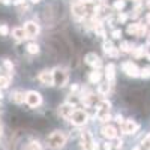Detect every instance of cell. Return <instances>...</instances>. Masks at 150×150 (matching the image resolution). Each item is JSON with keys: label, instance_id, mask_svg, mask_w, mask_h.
<instances>
[{"label": "cell", "instance_id": "cell-1", "mask_svg": "<svg viewBox=\"0 0 150 150\" xmlns=\"http://www.w3.org/2000/svg\"><path fill=\"white\" fill-rule=\"evenodd\" d=\"M47 144H48L50 149L59 150V149H62L66 144V135L63 132H60V131H56L47 138Z\"/></svg>", "mask_w": 150, "mask_h": 150}, {"label": "cell", "instance_id": "cell-2", "mask_svg": "<svg viewBox=\"0 0 150 150\" xmlns=\"http://www.w3.org/2000/svg\"><path fill=\"white\" fill-rule=\"evenodd\" d=\"M68 78H69V75L63 68H56L54 69V72H53V84H56L59 87H63L68 83Z\"/></svg>", "mask_w": 150, "mask_h": 150}, {"label": "cell", "instance_id": "cell-3", "mask_svg": "<svg viewBox=\"0 0 150 150\" xmlns=\"http://www.w3.org/2000/svg\"><path fill=\"white\" fill-rule=\"evenodd\" d=\"M26 104L29 105V107H32V108H36V107H39L41 104H42V96L38 93L36 90H29L27 93H26Z\"/></svg>", "mask_w": 150, "mask_h": 150}, {"label": "cell", "instance_id": "cell-4", "mask_svg": "<svg viewBox=\"0 0 150 150\" xmlns=\"http://www.w3.org/2000/svg\"><path fill=\"white\" fill-rule=\"evenodd\" d=\"M71 122L75 125V126H83V125L87 123V119H89V116H87V112L83 111V110H74L72 116L69 117Z\"/></svg>", "mask_w": 150, "mask_h": 150}, {"label": "cell", "instance_id": "cell-5", "mask_svg": "<svg viewBox=\"0 0 150 150\" xmlns=\"http://www.w3.org/2000/svg\"><path fill=\"white\" fill-rule=\"evenodd\" d=\"M122 68H123V72H126V75H129V77H138L140 75L138 66L132 63V62H125Z\"/></svg>", "mask_w": 150, "mask_h": 150}, {"label": "cell", "instance_id": "cell-6", "mask_svg": "<svg viewBox=\"0 0 150 150\" xmlns=\"http://www.w3.org/2000/svg\"><path fill=\"white\" fill-rule=\"evenodd\" d=\"M24 30H26L27 38H36L38 33H39V26L35 21H27L24 24Z\"/></svg>", "mask_w": 150, "mask_h": 150}, {"label": "cell", "instance_id": "cell-7", "mask_svg": "<svg viewBox=\"0 0 150 150\" xmlns=\"http://www.w3.org/2000/svg\"><path fill=\"white\" fill-rule=\"evenodd\" d=\"M38 78H39V81H41L44 86H53V72H51V71L45 69V71L39 72Z\"/></svg>", "mask_w": 150, "mask_h": 150}, {"label": "cell", "instance_id": "cell-8", "mask_svg": "<svg viewBox=\"0 0 150 150\" xmlns=\"http://www.w3.org/2000/svg\"><path fill=\"white\" fill-rule=\"evenodd\" d=\"M74 105L72 104H69V102H66V104H63V105H60L59 107V114L63 117V119H69L71 116H72V112H74Z\"/></svg>", "mask_w": 150, "mask_h": 150}, {"label": "cell", "instance_id": "cell-9", "mask_svg": "<svg viewBox=\"0 0 150 150\" xmlns=\"http://www.w3.org/2000/svg\"><path fill=\"white\" fill-rule=\"evenodd\" d=\"M84 60H86V63L87 65H90V66H93L95 69H98V68H101V65H102V62H101V59H99L96 54H93V53H89L86 57H84Z\"/></svg>", "mask_w": 150, "mask_h": 150}, {"label": "cell", "instance_id": "cell-10", "mask_svg": "<svg viewBox=\"0 0 150 150\" xmlns=\"http://www.w3.org/2000/svg\"><path fill=\"white\" fill-rule=\"evenodd\" d=\"M138 128H140V126H138V125H137L134 120H125L122 129H123L125 134H135L137 131H138Z\"/></svg>", "mask_w": 150, "mask_h": 150}, {"label": "cell", "instance_id": "cell-11", "mask_svg": "<svg viewBox=\"0 0 150 150\" xmlns=\"http://www.w3.org/2000/svg\"><path fill=\"white\" fill-rule=\"evenodd\" d=\"M102 135L108 140H112V138L117 137V129L114 126H111V125H105V126L102 128Z\"/></svg>", "mask_w": 150, "mask_h": 150}, {"label": "cell", "instance_id": "cell-12", "mask_svg": "<svg viewBox=\"0 0 150 150\" xmlns=\"http://www.w3.org/2000/svg\"><path fill=\"white\" fill-rule=\"evenodd\" d=\"M83 146L87 149V150H92L93 149V144H95V140L90 132H83Z\"/></svg>", "mask_w": 150, "mask_h": 150}, {"label": "cell", "instance_id": "cell-13", "mask_svg": "<svg viewBox=\"0 0 150 150\" xmlns=\"http://www.w3.org/2000/svg\"><path fill=\"white\" fill-rule=\"evenodd\" d=\"M105 77H107V81L108 83H114V78H116V66L110 63L105 66Z\"/></svg>", "mask_w": 150, "mask_h": 150}, {"label": "cell", "instance_id": "cell-14", "mask_svg": "<svg viewBox=\"0 0 150 150\" xmlns=\"http://www.w3.org/2000/svg\"><path fill=\"white\" fill-rule=\"evenodd\" d=\"M12 36H14L15 41H24V39L27 38L24 27H15L14 30H12Z\"/></svg>", "mask_w": 150, "mask_h": 150}, {"label": "cell", "instance_id": "cell-15", "mask_svg": "<svg viewBox=\"0 0 150 150\" xmlns=\"http://www.w3.org/2000/svg\"><path fill=\"white\" fill-rule=\"evenodd\" d=\"M104 51L108 54V56H112V57H116L119 54V50L112 45L111 42H104Z\"/></svg>", "mask_w": 150, "mask_h": 150}, {"label": "cell", "instance_id": "cell-16", "mask_svg": "<svg viewBox=\"0 0 150 150\" xmlns=\"http://www.w3.org/2000/svg\"><path fill=\"white\" fill-rule=\"evenodd\" d=\"M101 80H102V72H99L98 69H95V71L90 72V75H89V81H90L92 84H96V83H99Z\"/></svg>", "mask_w": 150, "mask_h": 150}, {"label": "cell", "instance_id": "cell-17", "mask_svg": "<svg viewBox=\"0 0 150 150\" xmlns=\"http://www.w3.org/2000/svg\"><path fill=\"white\" fill-rule=\"evenodd\" d=\"M24 99H26V95H24L23 92H14L11 95V101L15 102V104H23Z\"/></svg>", "mask_w": 150, "mask_h": 150}, {"label": "cell", "instance_id": "cell-18", "mask_svg": "<svg viewBox=\"0 0 150 150\" xmlns=\"http://www.w3.org/2000/svg\"><path fill=\"white\" fill-rule=\"evenodd\" d=\"M98 92L99 95H107L110 92V83H99V87H98Z\"/></svg>", "mask_w": 150, "mask_h": 150}, {"label": "cell", "instance_id": "cell-19", "mask_svg": "<svg viewBox=\"0 0 150 150\" xmlns=\"http://www.w3.org/2000/svg\"><path fill=\"white\" fill-rule=\"evenodd\" d=\"M27 51H29L30 54H38V53H39V45L35 44V42H30V44L27 45Z\"/></svg>", "mask_w": 150, "mask_h": 150}, {"label": "cell", "instance_id": "cell-20", "mask_svg": "<svg viewBox=\"0 0 150 150\" xmlns=\"http://www.w3.org/2000/svg\"><path fill=\"white\" fill-rule=\"evenodd\" d=\"M138 27H140V24H138V23L129 24V26H128V33H129V35H135V36H137V33H138Z\"/></svg>", "mask_w": 150, "mask_h": 150}, {"label": "cell", "instance_id": "cell-21", "mask_svg": "<svg viewBox=\"0 0 150 150\" xmlns=\"http://www.w3.org/2000/svg\"><path fill=\"white\" fill-rule=\"evenodd\" d=\"M141 150H150V134L146 137V138L141 141Z\"/></svg>", "mask_w": 150, "mask_h": 150}, {"label": "cell", "instance_id": "cell-22", "mask_svg": "<svg viewBox=\"0 0 150 150\" xmlns=\"http://www.w3.org/2000/svg\"><path fill=\"white\" fill-rule=\"evenodd\" d=\"M0 35H2V36H8V35H9L8 24H0Z\"/></svg>", "mask_w": 150, "mask_h": 150}, {"label": "cell", "instance_id": "cell-23", "mask_svg": "<svg viewBox=\"0 0 150 150\" xmlns=\"http://www.w3.org/2000/svg\"><path fill=\"white\" fill-rule=\"evenodd\" d=\"M123 8H125V0H116V2H114V9L122 11Z\"/></svg>", "mask_w": 150, "mask_h": 150}, {"label": "cell", "instance_id": "cell-24", "mask_svg": "<svg viewBox=\"0 0 150 150\" xmlns=\"http://www.w3.org/2000/svg\"><path fill=\"white\" fill-rule=\"evenodd\" d=\"M140 75L143 78H149L150 77V68H143V69H140Z\"/></svg>", "mask_w": 150, "mask_h": 150}, {"label": "cell", "instance_id": "cell-25", "mask_svg": "<svg viewBox=\"0 0 150 150\" xmlns=\"http://www.w3.org/2000/svg\"><path fill=\"white\" fill-rule=\"evenodd\" d=\"M3 65H5V68L8 69V72H12V71H14V65L11 63V60H3Z\"/></svg>", "mask_w": 150, "mask_h": 150}, {"label": "cell", "instance_id": "cell-26", "mask_svg": "<svg viewBox=\"0 0 150 150\" xmlns=\"http://www.w3.org/2000/svg\"><path fill=\"white\" fill-rule=\"evenodd\" d=\"M9 86V80L5 78L3 75H0V87H8Z\"/></svg>", "mask_w": 150, "mask_h": 150}, {"label": "cell", "instance_id": "cell-27", "mask_svg": "<svg viewBox=\"0 0 150 150\" xmlns=\"http://www.w3.org/2000/svg\"><path fill=\"white\" fill-rule=\"evenodd\" d=\"M30 149H32V150H42V147L39 146V143H38V141H33V143L30 144Z\"/></svg>", "mask_w": 150, "mask_h": 150}, {"label": "cell", "instance_id": "cell-28", "mask_svg": "<svg viewBox=\"0 0 150 150\" xmlns=\"http://www.w3.org/2000/svg\"><path fill=\"white\" fill-rule=\"evenodd\" d=\"M120 36H122V32H120V30H114V32H112V38H116V39H119Z\"/></svg>", "mask_w": 150, "mask_h": 150}, {"label": "cell", "instance_id": "cell-29", "mask_svg": "<svg viewBox=\"0 0 150 150\" xmlns=\"http://www.w3.org/2000/svg\"><path fill=\"white\" fill-rule=\"evenodd\" d=\"M122 51H129V44L123 42V44H122Z\"/></svg>", "mask_w": 150, "mask_h": 150}, {"label": "cell", "instance_id": "cell-30", "mask_svg": "<svg viewBox=\"0 0 150 150\" xmlns=\"http://www.w3.org/2000/svg\"><path fill=\"white\" fill-rule=\"evenodd\" d=\"M116 122H119V123H123L125 120H123V117H122V116H116Z\"/></svg>", "mask_w": 150, "mask_h": 150}, {"label": "cell", "instance_id": "cell-31", "mask_svg": "<svg viewBox=\"0 0 150 150\" xmlns=\"http://www.w3.org/2000/svg\"><path fill=\"white\" fill-rule=\"evenodd\" d=\"M104 149H105V150H111V144H110V143H105V144H104Z\"/></svg>", "mask_w": 150, "mask_h": 150}, {"label": "cell", "instance_id": "cell-32", "mask_svg": "<svg viewBox=\"0 0 150 150\" xmlns=\"http://www.w3.org/2000/svg\"><path fill=\"white\" fill-rule=\"evenodd\" d=\"M119 20H120V21L123 23L125 20H126V15H125V14H122V15H119Z\"/></svg>", "mask_w": 150, "mask_h": 150}, {"label": "cell", "instance_id": "cell-33", "mask_svg": "<svg viewBox=\"0 0 150 150\" xmlns=\"http://www.w3.org/2000/svg\"><path fill=\"white\" fill-rule=\"evenodd\" d=\"M24 2H26V0H15L14 3H15V5H21V3H24Z\"/></svg>", "mask_w": 150, "mask_h": 150}, {"label": "cell", "instance_id": "cell-34", "mask_svg": "<svg viewBox=\"0 0 150 150\" xmlns=\"http://www.w3.org/2000/svg\"><path fill=\"white\" fill-rule=\"evenodd\" d=\"M2 134H3V126H2V123H0V137H2Z\"/></svg>", "mask_w": 150, "mask_h": 150}, {"label": "cell", "instance_id": "cell-35", "mask_svg": "<svg viewBox=\"0 0 150 150\" xmlns=\"http://www.w3.org/2000/svg\"><path fill=\"white\" fill-rule=\"evenodd\" d=\"M32 2H33V3H38V2H39V0H32Z\"/></svg>", "mask_w": 150, "mask_h": 150}, {"label": "cell", "instance_id": "cell-36", "mask_svg": "<svg viewBox=\"0 0 150 150\" xmlns=\"http://www.w3.org/2000/svg\"><path fill=\"white\" fill-rule=\"evenodd\" d=\"M147 57H149V60H150V54H149V56H147Z\"/></svg>", "mask_w": 150, "mask_h": 150}]
</instances>
